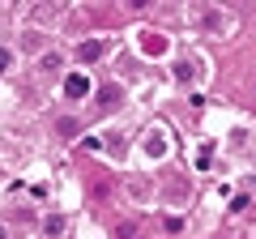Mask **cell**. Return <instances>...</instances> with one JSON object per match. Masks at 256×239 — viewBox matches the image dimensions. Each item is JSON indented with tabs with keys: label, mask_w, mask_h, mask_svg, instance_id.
<instances>
[{
	"label": "cell",
	"mask_w": 256,
	"mask_h": 239,
	"mask_svg": "<svg viewBox=\"0 0 256 239\" xmlns=\"http://www.w3.org/2000/svg\"><path fill=\"white\" fill-rule=\"evenodd\" d=\"M77 56H82V60H98V56H102V43H82V52H77Z\"/></svg>",
	"instance_id": "6da1fadb"
},
{
	"label": "cell",
	"mask_w": 256,
	"mask_h": 239,
	"mask_svg": "<svg viewBox=\"0 0 256 239\" xmlns=\"http://www.w3.org/2000/svg\"><path fill=\"white\" fill-rule=\"evenodd\" d=\"M90 90V82H86V77H73V82H68V94H86Z\"/></svg>",
	"instance_id": "7a4b0ae2"
},
{
	"label": "cell",
	"mask_w": 256,
	"mask_h": 239,
	"mask_svg": "<svg viewBox=\"0 0 256 239\" xmlns=\"http://www.w3.org/2000/svg\"><path fill=\"white\" fill-rule=\"evenodd\" d=\"M0 239H4V230H0Z\"/></svg>",
	"instance_id": "3957f363"
}]
</instances>
